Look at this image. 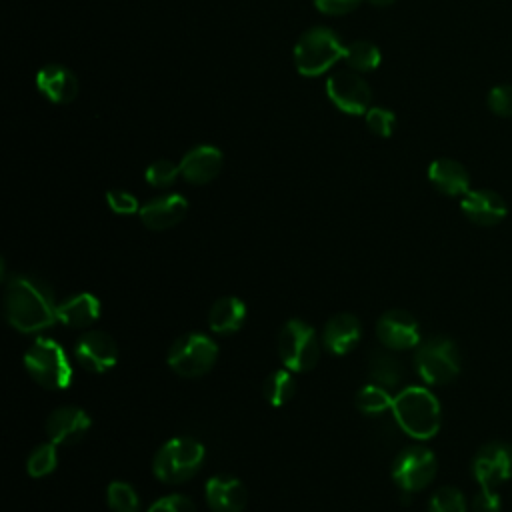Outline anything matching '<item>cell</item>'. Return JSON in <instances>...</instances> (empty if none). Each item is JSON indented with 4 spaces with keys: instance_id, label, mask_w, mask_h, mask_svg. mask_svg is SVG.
<instances>
[{
    "instance_id": "cell-10",
    "label": "cell",
    "mask_w": 512,
    "mask_h": 512,
    "mask_svg": "<svg viewBox=\"0 0 512 512\" xmlns=\"http://www.w3.org/2000/svg\"><path fill=\"white\" fill-rule=\"evenodd\" d=\"M330 102L344 114H366L372 100L370 86L354 70H338L326 80Z\"/></svg>"
},
{
    "instance_id": "cell-38",
    "label": "cell",
    "mask_w": 512,
    "mask_h": 512,
    "mask_svg": "<svg viewBox=\"0 0 512 512\" xmlns=\"http://www.w3.org/2000/svg\"><path fill=\"white\" fill-rule=\"evenodd\" d=\"M368 4H372L376 8H386V6L394 4V0H368Z\"/></svg>"
},
{
    "instance_id": "cell-18",
    "label": "cell",
    "mask_w": 512,
    "mask_h": 512,
    "mask_svg": "<svg viewBox=\"0 0 512 512\" xmlns=\"http://www.w3.org/2000/svg\"><path fill=\"white\" fill-rule=\"evenodd\" d=\"M188 212V200L182 194H166L152 198L140 206V220L150 230H168L184 220Z\"/></svg>"
},
{
    "instance_id": "cell-4",
    "label": "cell",
    "mask_w": 512,
    "mask_h": 512,
    "mask_svg": "<svg viewBox=\"0 0 512 512\" xmlns=\"http://www.w3.org/2000/svg\"><path fill=\"white\" fill-rule=\"evenodd\" d=\"M204 446L192 438H172L154 456V476L164 484L190 480L204 464Z\"/></svg>"
},
{
    "instance_id": "cell-1",
    "label": "cell",
    "mask_w": 512,
    "mask_h": 512,
    "mask_svg": "<svg viewBox=\"0 0 512 512\" xmlns=\"http://www.w3.org/2000/svg\"><path fill=\"white\" fill-rule=\"evenodd\" d=\"M52 290L38 278L16 276L4 292V316L20 332H38L58 322Z\"/></svg>"
},
{
    "instance_id": "cell-29",
    "label": "cell",
    "mask_w": 512,
    "mask_h": 512,
    "mask_svg": "<svg viewBox=\"0 0 512 512\" xmlns=\"http://www.w3.org/2000/svg\"><path fill=\"white\" fill-rule=\"evenodd\" d=\"M106 500L112 512H140V500L136 490L126 482H110L106 490Z\"/></svg>"
},
{
    "instance_id": "cell-15",
    "label": "cell",
    "mask_w": 512,
    "mask_h": 512,
    "mask_svg": "<svg viewBox=\"0 0 512 512\" xmlns=\"http://www.w3.org/2000/svg\"><path fill=\"white\" fill-rule=\"evenodd\" d=\"M90 416L76 406H60L50 412L46 420V432L56 446H72L80 442L90 430Z\"/></svg>"
},
{
    "instance_id": "cell-9",
    "label": "cell",
    "mask_w": 512,
    "mask_h": 512,
    "mask_svg": "<svg viewBox=\"0 0 512 512\" xmlns=\"http://www.w3.org/2000/svg\"><path fill=\"white\" fill-rule=\"evenodd\" d=\"M436 470L434 452L422 444H412L394 458L392 478L404 492H420L434 480Z\"/></svg>"
},
{
    "instance_id": "cell-31",
    "label": "cell",
    "mask_w": 512,
    "mask_h": 512,
    "mask_svg": "<svg viewBox=\"0 0 512 512\" xmlns=\"http://www.w3.org/2000/svg\"><path fill=\"white\" fill-rule=\"evenodd\" d=\"M178 176H180V164H174L172 160H166V158L152 162L144 172L146 182L156 188H166V186L174 184V180Z\"/></svg>"
},
{
    "instance_id": "cell-26",
    "label": "cell",
    "mask_w": 512,
    "mask_h": 512,
    "mask_svg": "<svg viewBox=\"0 0 512 512\" xmlns=\"http://www.w3.org/2000/svg\"><path fill=\"white\" fill-rule=\"evenodd\" d=\"M344 60L354 72H372L380 64V50L368 40H354L346 46Z\"/></svg>"
},
{
    "instance_id": "cell-6",
    "label": "cell",
    "mask_w": 512,
    "mask_h": 512,
    "mask_svg": "<svg viewBox=\"0 0 512 512\" xmlns=\"http://www.w3.org/2000/svg\"><path fill=\"white\" fill-rule=\"evenodd\" d=\"M414 366L426 384L444 386L460 372L458 346L446 336H430L418 344Z\"/></svg>"
},
{
    "instance_id": "cell-13",
    "label": "cell",
    "mask_w": 512,
    "mask_h": 512,
    "mask_svg": "<svg viewBox=\"0 0 512 512\" xmlns=\"http://www.w3.org/2000/svg\"><path fill=\"white\" fill-rule=\"evenodd\" d=\"M376 336L390 350H410L420 344V326L410 312L388 310L376 322Z\"/></svg>"
},
{
    "instance_id": "cell-3",
    "label": "cell",
    "mask_w": 512,
    "mask_h": 512,
    "mask_svg": "<svg viewBox=\"0 0 512 512\" xmlns=\"http://www.w3.org/2000/svg\"><path fill=\"white\" fill-rule=\"evenodd\" d=\"M346 46L328 26L306 30L294 46V64L302 76H320L344 58Z\"/></svg>"
},
{
    "instance_id": "cell-28",
    "label": "cell",
    "mask_w": 512,
    "mask_h": 512,
    "mask_svg": "<svg viewBox=\"0 0 512 512\" xmlns=\"http://www.w3.org/2000/svg\"><path fill=\"white\" fill-rule=\"evenodd\" d=\"M58 464V454H56V444L54 442H44L40 446H36L28 460H26V472L32 478H42L54 472Z\"/></svg>"
},
{
    "instance_id": "cell-36",
    "label": "cell",
    "mask_w": 512,
    "mask_h": 512,
    "mask_svg": "<svg viewBox=\"0 0 512 512\" xmlns=\"http://www.w3.org/2000/svg\"><path fill=\"white\" fill-rule=\"evenodd\" d=\"M472 512H500L498 488L480 486V490L472 498Z\"/></svg>"
},
{
    "instance_id": "cell-24",
    "label": "cell",
    "mask_w": 512,
    "mask_h": 512,
    "mask_svg": "<svg viewBox=\"0 0 512 512\" xmlns=\"http://www.w3.org/2000/svg\"><path fill=\"white\" fill-rule=\"evenodd\" d=\"M368 374L374 384L392 390L402 380V366L392 354L384 350H372L368 358Z\"/></svg>"
},
{
    "instance_id": "cell-32",
    "label": "cell",
    "mask_w": 512,
    "mask_h": 512,
    "mask_svg": "<svg viewBox=\"0 0 512 512\" xmlns=\"http://www.w3.org/2000/svg\"><path fill=\"white\" fill-rule=\"evenodd\" d=\"M396 124V116L392 110L388 108H380V106H372L366 112V126L372 134L380 136V138H388L394 130Z\"/></svg>"
},
{
    "instance_id": "cell-30",
    "label": "cell",
    "mask_w": 512,
    "mask_h": 512,
    "mask_svg": "<svg viewBox=\"0 0 512 512\" xmlns=\"http://www.w3.org/2000/svg\"><path fill=\"white\" fill-rule=\"evenodd\" d=\"M428 512H466V498L458 488L442 486L430 496Z\"/></svg>"
},
{
    "instance_id": "cell-35",
    "label": "cell",
    "mask_w": 512,
    "mask_h": 512,
    "mask_svg": "<svg viewBox=\"0 0 512 512\" xmlns=\"http://www.w3.org/2000/svg\"><path fill=\"white\" fill-rule=\"evenodd\" d=\"M148 512H196L194 504L190 498L182 496V494H168L158 498Z\"/></svg>"
},
{
    "instance_id": "cell-8",
    "label": "cell",
    "mask_w": 512,
    "mask_h": 512,
    "mask_svg": "<svg viewBox=\"0 0 512 512\" xmlns=\"http://www.w3.org/2000/svg\"><path fill=\"white\" fill-rule=\"evenodd\" d=\"M218 358V346L200 332H188L174 340L168 350V366L182 378H198L206 374Z\"/></svg>"
},
{
    "instance_id": "cell-19",
    "label": "cell",
    "mask_w": 512,
    "mask_h": 512,
    "mask_svg": "<svg viewBox=\"0 0 512 512\" xmlns=\"http://www.w3.org/2000/svg\"><path fill=\"white\" fill-rule=\"evenodd\" d=\"M362 338V324L354 314L340 312L332 316L322 330V344L330 354L342 356L352 352Z\"/></svg>"
},
{
    "instance_id": "cell-16",
    "label": "cell",
    "mask_w": 512,
    "mask_h": 512,
    "mask_svg": "<svg viewBox=\"0 0 512 512\" xmlns=\"http://www.w3.org/2000/svg\"><path fill=\"white\" fill-rule=\"evenodd\" d=\"M224 156L212 144H200L188 150L180 160V174L190 184H208L222 170Z\"/></svg>"
},
{
    "instance_id": "cell-22",
    "label": "cell",
    "mask_w": 512,
    "mask_h": 512,
    "mask_svg": "<svg viewBox=\"0 0 512 512\" xmlns=\"http://www.w3.org/2000/svg\"><path fill=\"white\" fill-rule=\"evenodd\" d=\"M58 322L70 328H88L100 318V300L90 292H80L58 304Z\"/></svg>"
},
{
    "instance_id": "cell-5",
    "label": "cell",
    "mask_w": 512,
    "mask_h": 512,
    "mask_svg": "<svg viewBox=\"0 0 512 512\" xmlns=\"http://www.w3.org/2000/svg\"><path fill=\"white\" fill-rule=\"evenodd\" d=\"M24 366L32 380L50 390L68 388L72 382V366L64 348L50 338H38L24 354Z\"/></svg>"
},
{
    "instance_id": "cell-25",
    "label": "cell",
    "mask_w": 512,
    "mask_h": 512,
    "mask_svg": "<svg viewBox=\"0 0 512 512\" xmlns=\"http://www.w3.org/2000/svg\"><path fill=\"white\" fill-rule=\"evenodd\" d=\"M296 392V380L290 374V370H274L268 374V378L262 384V394L268 404L282 406L288 400H292Z\"/></svg>"
},
{
    "instance_id": "cell-17",
    "label": "cell",
    "mask_w": 512,
    "mask_h": 512,
    "mask_svg": "<svg viewBox=\"0 0 512 512\" xmlns=\"http://www.w3.org/2000/svg\"><path fill=\"white\" fill-rule=\"evenodd\" d=\"M36 86L44 98L54 104H68L78 96L76 74L62 64H46L36 74Z\"/></svg>"
},
{
    "instance_id": "cell-27",
    "label": "cell",
    "mask_w": 512,
    "mask_h": 512,
    "mask_svg": "<svg viewBox=\"0 0 512 512\" xmlns=\"http://www.w3.org/2000/svg\"><path fill=\"white\" fill-rule=\"evenodd\" d=\"M392 402L394 398L388 394L386 388L378 386V384H366L358 390L356 398H354V404L356 408L362 412V414H382L386 410H392Z\"/></svg>"
},
{
    "instance_id": "cell-7",
    "label": "cell",
    "mask_w": 512,
    "mask_h": 512,
    "mask_svg": "<svg viewBox=\"0 0 512 512\" xmlns=\"http://www.w3.org/2000/svg\"><path fill=\"white\" fill-rule=\"evenodd\" d=\"M278 354L284 366L292 372L312 370L320 358L316 330L298 318L284 322L278 334Z\"/></svg>"
},
{
    "instance_id": "cell-20",
    "label": "cell",
    "mask_w": 512,
    "mask_h": 512,
    "mask_svg": "<svg viewBox=\"0 0 512 512\" xmlns=\"http://www.w3.org/2000/svg\"><path fill=\"white\" fill-rule=\"evenodd\" d=\"M206 500L212 512H242L248 492L236 476L218 474L206 482Z\"/></svg>"
},
{
    "instance_id": "cell-11",
    "label": "cell",
    "mask_w": 512,
    "mask_h": 512,
    "mask_svg": "<svg viewBox=\"0 0 512 512\" xmlns=\"http://www.w3.org/2000/svg\"><path fill=\"white\" fill-rule=\"evenodd\" d=\"M472 476L480 486L500 488L512 478V444L488 442L472 458Z\"/></svg>"
},
{
    "instance_id": "cell-33",
    "label": "cell",
    "mask_w": 512,
    "mask_h": 512,
    "mask_svg": "<svg viewBox=\"0 0 512 512\" xmlns=\"http://www.w3.org/2000/svg\"><path fill=\"white\" fill-rule=\"evenodd\" d=\"M488 108L502 118H512V84H498L488 92Z\"/></svg>"
},
{
    "instance_id": "cell-14",
    "label": "cell",
    "mask_w": 512,
    "mask_h": 512,
    "mask_svg": "<svg viewBox=\"0 0 512 512\" xmlns=\"http://www.w3.org/2000/svg\"><path fill=\"white\" fill-rule=\"evenodd\" d=\"M460 210L476 226H496L508 214L504 198L488 188L468 190L460 200Z\"/></svg>"
},
{
    "instance_id": "cell-37",
    "label": "cell",
    "mask_w": 512,
    "mask_h": 512,
    "mask_svg": "<svg viewBox=\"0 0 512 512\" xmlns=\"http://www.w3.org/2000/svg\"><path fill=\"white\" fill-rule=\"evenodd\" d=\"M362 0H314V6L322 12V14H332V16H340V14H348L354 8H358Z\"/></svg>"
},
{
    "instance_id": "cell-34",
    "label": "cell",
    "mask_w": 512,
    "mask_h": 512,
    "mask_svg": "<svg viewBox=\"0 0 512 512\" xmlns=\"http://www.w3.org/2000/svg\"><path fill=\"white\" fill-rule=\"evenodd\" d=\"M106 202H108V208L116 214H134V212H140V206H138V200L134 194L126 192V190H108L106 192Z\"/></svg>"
},
{
    "instance_id": "cell-23",
    "label": "cell",
    "mask_w": 512,
    "mask_h": 512,
    "mask_svg": "<svg viewBox=\"0 0 512 512\" xmlns=\"http://www.w3.org/2000/svg\"><path fill=\"white\" fill-rule=\"evenodd\" d=\"M246 304L236 296L218 298L208 312V326L216 334H234L244 326Z\"/></svg>"
},
{
    "instance_id": "cell-12",
    "label": "cell",
    "mask_w": 512,
    "mask_h": 512,
    "mask_svg": "<svg viewBox=\"0 0 512 512\" xmlns=\"http://www.w3.org/2000/svg\"><path fill=\"white\" fill-rule=\"evenodd\" d=\"M78 364L90 372L104 374L118 362L116 340L104 330H86L74 348Z\"/></svg>"
},
{
    "instance_id": "cell-21",
    "label": "cell",
    "mask_w": 512,
    "mask_h": 512,
    "mask_svg": "<svg viewBox=\"0 0 512 512\" xmlns=\"http://www.w3.org/2000/svg\"><path fill=\"white\" fill-rule=\"evenodd\" d=\"M428 180L444 196H464L470 190L468 170L452 158H436L428 166Z\"/></svg>"
},
{
    "instance_id": "cell-2",
    "label": "cell",
    "mask_w": 512,
    "mask_h": 512,
    "mask_svg": "<svg viewBox=\"0 0 512 512\" xmlns=\"http://www.w3.org/2000/svg\"><path fill=\"white\" fill-rule=\"evenodd\" d=\"M392 414L396 424L414 440H428L440 430V402L422 386H408L400 390L394 396Z\"/></svg>"
}]
</instances>
